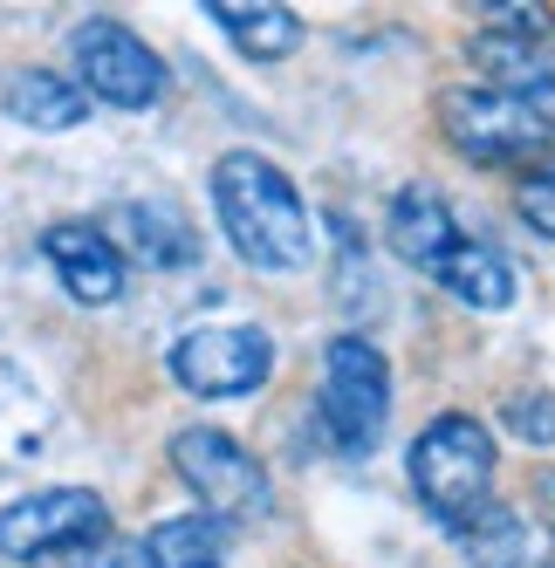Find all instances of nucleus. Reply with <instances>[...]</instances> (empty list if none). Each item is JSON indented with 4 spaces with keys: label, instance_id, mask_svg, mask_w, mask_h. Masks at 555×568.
I'll return each mask as SVG.
<instances>
[{
    "label": "nucleus",
    "instance_id": "obj_1",
    "mask_svg": "<svg viewBox=\"0 0 555 568\" xmlns=\"http://www.w3.org/2000/svg\"><path fill=\"white\" fill-rule=\"evenodd\" d=\"M384 240H391V254H398L405 267H418L425 281H440L453 302L481 308V315H501V308H514V295H522L514 261L494 247V240L460 226V213L446 206L440 185H405L398 199H391Z\"/></svg>",
    "mask_w": 555,
    "mask_h": 568
},
{
    "label": "nucleus",
    "instance_id": "obj_2",
    "mask_svg": "<svg viewBox=\"0 0 555 568\" xmlns=\"http://www.w3.org/2000/svg\"><path fill=\"white\" fill-rule=\"evenodd\" d=\"M213 213L233 240V254L261 274H302L315 261V220L295 179L268 151H226L213 165Z\"/></svg>",
    "mask_w": 555,
    "mask_h": 568
},
{
    "label": "nucleus",
    "instance_id": "obj_3",
    "mask_svg": "<svg viewBox=\"0 0 555 568\" xmlns=\"http://www.w3.org/2000/svg\"><path fill=\"white\" fill-rule=\"evenodd\" d=\"M494 432L473 418V412H440L405 453V473H412V494L418 507L432 514L453 535V527H466L473 514H481L494 500Z\"/></svg>",
    "mask_w": 555,
    "mask_h": 568
},
{
    "label": "nucleus",
    "instance_id": "obj_4",
    "mask_svg": "<svg viewBox=\"0 0 555 568\" xmlns=\"http://www.w3.org/2000/svg\"><path fill=\"white\" fill-rule=\"evenodd\" d=\"M315 425H323L330 453L343 459H371L377 438L391 425V363L371 336H330L323 349V390H315Z\"/></svg>",
    "mask_w": 555,
    "mask_h": 568
},
{
    "label": "nucleus",
    "instance_id": "obj_5",
    "mask_svg": "<svg viewBox=\"0 0 555 568\" xmlns=\"http://www.w3.org/2000/svg\"><path fill=\"white\" fill-rule=\"evenodd\" d=\"M432 116H440V138L466 158V165L507 172V165H535V158H548V131L507 90L446 83L440 97H432Z\"/></svg>",
    "mask_w": 555,
    "mask_h": 568
},
{
    "label": "nucleus",
    "instance_id": "obj_6",
    "mask_svg": "<svg viewBox=\"0 0 555 568\" xmlns=\"http://www.w3.org/2000/svg\"><path fill=\"white\" fill-rule=\"evenodd\" d=\"M172 466H179V479L192 486V494H200V514H213L226 527L268 520V507H274L268 466L233 432H220V425H185V432H172Z\"/></svg>",
    "mask_w": 555,
    "mask_h": 568
},
{
    "label": "nucleus",
    "instance_id": "obj_7",
    "mask_svg": "<svg viewBox=\"0 0 555 568\" xmlns=\"http://www.w3.org/2000/svg\"><path fill=\"white\" fill-rule=\"evenodd\" d=\"M69 62H75L69 83L83 97H97V103H110V110H151L158 97H165V83H172L165 62H158V49L138 28L110 21V14H90V21L69 28Z\"/></svg>",
    "mask_w": 555,
    "mask_h": 568
},
{
    "label": "nucleus",
    "instance_id": "obj_8",
    "mask_svg": "<svg viewBox=\"0 0 555 568\" xmlns=\"http://www.w3.org/2000/svg\"><path fill=\"white\" fill-rule=\"evenodd\" d=\"M110 527V500L90 486H42L0 507V555L8 561H56V555H83L97 548Z\"/></svg>",
    "mask_w": 555,
    "mask_h": 568
},
{
    "label": "nucleus",
    "instance_id": "obj_9",
    "mask_svg": "<svg viewBox=\"0 0 555 568\" xmlns=\"http://www.w3.org/2000/svg\"><path fill=\"white\" fill-rule=\"evenodd\" d=\"M165 363L192 397H254L274 377V336L254 322H200L172 343Z\"/></svg>",
    "mask_w": 555,
    "mask_h": 568
},
{
    "label": "nucleus",
    "instance_id": "obj_10",
    "mask_svg": "<svg viewBox=\"0 0 555 568\" xmlns=\"http://www.w3.org/2000/svg\"><path fill=\"white\" fill-rule=\"evenodd\" d=\"M555 49V14L548 8H522V0H487L481 8V28H473V69L487 75V90H507Z\"/></svg>",
    "mask_w": 555,
    "mask_h": 568
},
{
    "label": "nucleus",
    "instance_id": "obj_11",
    "mask_svg": "<svg viewBox=\"0 0 555 568\" xmlns=\"http://www.w3.org/2000/svg\"><path fill=\"white\" fill-rule=\"evenodd\" d=\"M42 261L56 267V281L69 288V302L83 308H110L117 295H124V254H117V240L90 220H56L42 233Z\"/></svg>",
    "mask_w": 555,
    "mask_h": 568
},
{
    "label": "nucleus",
    "instance_id": "obj_12",
    "mask_svg": "<svg viewBox=\"0 0 555 568\" xmlns=\"http://www.w3.org/2000/svg\"><path fill=\"white\" fill-rule=\"evenodd\" d=\"M117 254L144 261L151 274H172V267H200V233H192V220L172 206V199H124L117 206Z\"/></svg>",
    "mask_w": 555,
    "mask_h": 568
},
{
    "label": "nucleus",
    "instance_id": "obj_13",
    "mask_svg": "<svg viewBox=\"0 0 555 568\" xmlns=\"http://www.w3.org/2000/svg\"><path fill=\"white\" fill-rule=\"evenodd\" d=\"M206 14L248 62H282L302 49V14L282 0H206Z\"/></svg>",
    "mask_w": 555,
    "mask_h": 568
},
{
    "label": "nucleus",
    "instance_id": "obj_14",
    "mask_svg": "<svg viewBox=\"0 0 555 568\" xmlns=\"http://www.w3.org/2000/svg\"><path fill=\"white\" fill-rule=\"evenodd\" d=\"M0 110L28 131H75L90 116V97L75 90L62 69H14L8 83H0Z\"/></svg>",
    "mask_w": 555,
    "mask_h": 568
},
{
    "label": "nucleus",
    "instance_id": "obj_15",
    "mask_svg": "<svg viewBox=\"0 0 555 568\" xmlns=\"http://www.w3.org/2000/svg\"><path fill=\"white\" fill-rule=\"evenodd\" d=\"M233 548V527L213 520V514H172V520H158L151 535H144V561L151 568H220Z\"/></svg>",
    "mask_w": 555,
    "mask_h": 568
},
{
    "label": "nucleus",
    "instance_id": "obj_16",
    "mask_svg": "<svg viewBox=\"0 0 555 568\" xmlns=\"http://www.w3.org/2000/svg\"><path fill=\"white\" fill-rule=\"evenodd\" d=\"M453 541L466 548V561H481V568H514V561H528V535H522V514L487 500L481 514H473L466 527H453Z\"/></svg>",
    "mask_w": 555,
    "mask_h": 568
},
{
    "label": "nucleus",
    "instance_id": "obj_17",
    "mask_svg": "<svg viewBox=\"0 0 555 568\" xmlns=\"http://www.w3.org/2000/svg\"><path fill=\"white\" fill-rule=\"evenodd\" d=\"M514 206H522V220H528L542 240H555V151L535 158V165L522 172V185H514Z\"/></svg>",
    "mask_w": 555,
    "mask_h": 568
},
{
    "label": "nucleus",
    "instance_id": "obj_18",
    "mask_svg": "<svg viewBox=\"0 0 555 568\" xmlns=\"http://www.w3.org/2000/svg\"><path fill=\"white\" fill-rule=\"evenodd\" d=\"M501 425L528 445H555V390H514L501 404Z\"/></svg>",
    "mask_w": 555,
    "mask_h": 568
},
{
    "label": "nucleus",
    "instance_id": "obj_19",
    "mask_svg": "<svg viewBox=\"0 0 555 568\" xmlns=\"http://www.w3.org/2000/svg\"><path fill=\"white\" fill-rule=\"evenodd\" d=\"M507 97L522 103V110L535 116V124H542V131L555 138V49H548V55H542V62H535L528 75H522V83H507Z\"/></svg>",
    "mask_w": 555,
    "mask_h": 568
},
{
    "label": "nucleus",
    "instance_id": "obj_20",
    "mask_svg": "<svg viewBox=\"0 0 555 568\" xmlns=\"http://www.w3.org/2000/svg\"><path fill=\"white\" fill-rule=\"evenodd\" d=\"M69 568H151L144 561V541H124V535H103L97 548L69 555Z\"/></svg>",
    "mask_w": 555,
    "mask_h": 568
},
{
    "label": "nucleus",
    "instance_id": "obj_21",
    "mask_svg": "<svg viewBox=\"0 0 555 568\" xmlns=\"http://www.w3.org/2000/svg\"><path fill=\"white\" fill-rule=\"evenodd\" d=\"M514 568H548V561H514Z\"/></svg>",
    "mask_w": 555,
    "mask_h": 568
},
{
    "label": "nucleus",
    "instance_id": "obj_22",
    "mask_svg": "<svg viewBox=\"0 0 555 568\" xmlns=\"http://www.w3.org/2000/svg\"><path fill=\"white\" fill-rule=\"evenodd\" d=\"M548 494H555V479H548ZM548 514H555V507H548Z\"/></svg>",
    "mask_w": 555,
    "mask_h": 568
}]
</instances>
